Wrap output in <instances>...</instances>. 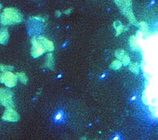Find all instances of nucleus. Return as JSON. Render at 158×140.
Listing matches in <instances>:
<instances>
[{
  "mask_svg": "<svg viewBox=\"0 0 158 140\" xmlns=\"http://www.w3.org/2000/svg\"><path fill=\"white\" fill-rule=\"evenodd\" d=\"M23 20V17L21 13L16 8H6L0 14V24L3 26L19 24Z\"/></svg>",
  "mask_w": 158,
  "mask_h": 140,
  "instance_id": "f257e3e1",
  "label": "nucleus"
},
{
  "mask_svg": "<svg viewBox=\"0 0 158 140\" xmlns=\"http://www.w3.org/2000/svg\"><path fill=\"white\" fill-rule=\"evenodd\" d=\"M114 2L119 9L120 13L127 18L129 23L134 26H138V23L132 10V0H114Z\"/></svg>",
  "mask_w": 158,
  "mask_h": 140,
  "instance_id": "f03ea898",
  "label": "nucleus"
},
{
  "mask_svg": "<svg viewBox=\"0 0 158 140\" xmlns=\"http://www.w3.org/2000/svg\"><path fill=\"white\" fill-rule=\"evenodd\" d=\"M13 92L7 88H0V105L6 108H14L15 105L13 101Z\"/></svg>",
  "mask_w": 158,
  "mask_h": 140,
  "instance_id": "7ed1b4c3",
  "label": "nucleus"
},
{
  "mask_svg": "<svg viewBox=\"0 0 158 140\" xmlns=\"http://www.w3.org/2000/svg\"><path fill=\"white\" fill-rule=\"evenodd\" d=\"M17 77L11 72H0V83L5 84L8 88L15 86L17 82Z\"/></svg>",
  "mask_w": 158,
  "mask_h": 140,
  "instance_id": "20e7f679",
  "label": "nucleus"
},
{
  "mask_svg": "<svg viewBox=\"0 0 158 140\" xmlns=\"http://www.w3.org/2000/svg\"><path fill=\"white\" fill-rule=\"evenodd\" d=\"M32 47L31 50V54L33 58H38L43 55L46 51L45 49L40 45L38 41L36 40V37H33L31 39Z\"/></svg>",
  "mask_w": 158,
  "mask_h": 140,
  "instance_id": "39448f33",
  "label": "nucleus"
},
{
  "mask_svg": "<svg viewBox=\"0 0 158 140\" xmlns=\"http://www.w3.org/2000/svg\"><path fill=\"white\" fill-rule=\"evenodd\" d=\"M2 120L6 122H16L19 120V115L14 108H6L2 116Z\"/></svg>",
  "mask_w": 158,
  "mask_h": 140,
  "instance_id": "423d86ee",
  "label": "nucleus"
},
{
  "mask_svg": "<svg viewBox=\"0 0 158 140\" xmlns=\"http://www.w3.org/2000/svg\"><path fill=\"white\" fill-rule=\"evenodd\" d=\"M36 40L38 41L40 45L45 49L46 51H48V52H52L54 50V46L52 41L46 38L44 36H39L36 37Z\"/></svg>",
  "mask_w": 158,
  "mask_h": 140,
  "instance_id": "0eeeda50",
  "label": "nucleus"
},
{
  "mask_svg": "<svg viewBox=\"0 0 158 140\" xmlns=\"http://www.w3.org/2000/svg\"><path fill=\"white\" fill-rule=\"evenodd\" d=\"M9 32L6 27L0 28V44L6 45L9 40Z\"/></svg>",
  "mask_w": 158,
  "mask_h": 140,
  "instance_id": "6e6552de",
  "label": "nucleus"
},
{
  "mask_svg": "<svg viewBox=\"0 0 158 140\" xmlns=\"http://www.w3.org/2000/svg\"><path fill=\"white\" fill-rule=\"evenodd\" d=\"M114 28L116 30V36H118L124 31H127L128 29V27H126L122 24V23L119 21H116L113 23Z\"/></svg>",
  "mask_w": 158,
  "mask_h": 140,
  "instance_id": "1a4fd4ad",
  "label": "nucleus"
},
{
  "mask_svg": "<svg viewBox=\"0 0 158 140\" xmlns=\"http://www.w3.org/2000/svg\"><path fill=\"white\" fill-rule=\"evenodd\" d=\"M44 67L50 70H53L54 67V60L52 53H48L46 56Z\"/></svg>",
  "mask_w": 158,
  "mask_h": 140,
  "instance_id": "9d476101",
  "label": "nucleus"
},
{
  "mask_svg": "<svg viewBox=\"0 0 158 140\" xmlns=\"http://www.w3.org/2000/svg\"><path fill=\"white\" fill-rule=\"evenodd\" d=\"M129 70L132 73L138 74L140 71V67H139V64L137 63H133L129 64Z\"/></svg>",
  "mask_w": 158,
  "mask_h": 140,
  "instance_id": "9b49d317",
  "label": "nucleus"
},
{
  "mask_svg": "<svg viewBox=\"0 0 158 140\" xmlns=\"http://www.w3.org/2000/svg\"><path fill=\"white\" fill-rule=\"evenodd\" d=\"M16 75L17 77V78L19 79V81L22 84H23V85H26L28 82V78L25 74V73L17 72L16 74Z\"/></svg>",
  "mask_w": 158,
  "mask_h": 140,
  "instance_id": "f8f14e48",
  "label": "nucleus"
},
{
  "mask_svg": "<svg viewBox=\"0 0 158 140\" xmlns=\"http://www.w3.org/2000/svg\"><path fill=\"white\" fill-rule=\"evenodd\" d=\"M122 63L119 60H116L110 64V68L113 70H118L122 67Z\"/></svg>",
  "mask_w": 158,
  "mask_h": 140,
  "instance_id": "ddd939ff",
  "label": "nucleus"
},
{
  "mask_svg": "<svg viewBox=\"0 0 158 140\" xmlns=\"http://www.w3.org/2000/svg\"><path fill=\"white\" fill-rule=\"evenodd\" d=\"M13 70V67L12 66L0 64V72H11Z\"/></svg>",
  "mask_w": 158,
  "mask_h": 140,
  "instance_id": "4468645a",
  "label": "nucleus"
},
{
  "mask_svg": "<svg viewBox=\"0 0 158 140\" xmlns=\"http://www.w3.org/2000/svg\"><path fill=\"white\" fill-rule=\"evenodd\" d=\"M114 55H115V57L120 61V60H121L123 58L124 56L126 55V52H125V50L123 49H118L116 50Z\"/></svg>",
  "mask_w": 158,
  "mask_h": 140,
  "instance_id": "2eb2a0df",
  "label": "nucleus"
},
{
  "mask_svg": "<svg viewBox=\"0 0 158 140\" xmlns=\"http://www.w3.org/2000/svg\"><path fill=\"white\" fill-rule=\"evenodd\" d=\"M129 44L130 46H131L132 49H136L137 45H136V37L135 36H131L130 37L129 39Z\"/></svg>",
  "mask_w": 158,
  "mask_h": 140,
  "instance_id": "dca6fc26",
  "label": "nucleus"
},
{
  "mask_svg": "<svg viewBox=\"0 0 158 140\" xmlns=\"http://www.w3.org/2000/svg\"><path fill=\"white\" fill-rule=\"evenodd\" d=\"M120 62L122 63L124 66H127V65L131 63V59H130L128 55L126 53V55L124 56L123 58L120 60Z\"/></svg>",
  "mask_w": 158,
  "mask_h": 140,
  "instance_id": "f3484780",
  "label": "nucleus"
},
{
  "mask_svg": "<svg viewBox=\"0 0 158 140\" xmlns=\"http://www.w3.org/2000/svg\"><path fill=\"white\" fill-rule=\"evenodd\" d=\"M138 26H139V27H140V29H141V31H143V32H146L148 31V29L147 23H145V22L139 23Z\"/></svg>",
  "mask_w": 158,
  "mask_h": 140,
  "instance_id": "a211bd4d",
  "label": "nucleus"
},
{
  "mask_svg": "<svg viewBox=\"0 0 158 140\" xmlns=\"http://www.w3.org/2000/svg\"><path fill=\"white\" fill-rule=\"evenodd\" d=\"M63 117H64V113L62 112H59L57 113L54 119L56 122H60V121L63 119Z\"/></svg>",
  "mask_w": 158,
  "mask_h": 140,
  "instance_id": "6ab92c4d",
  "label": "nucleus"
},
{
  "mask_svg": "<svg viewBox=\"0 0 158 140\" xmlns=\"http://www.w3.org/2000/svg\"><path fill=\"white\" fill-rule=\"evenodd\" d=\"M32 19H33V20H38V21H45V20L44 18H43V17H32Z\"/></svg>",
  "mask_w": 158,
  "mask_h": 140,
  "instance_id": "aec40b11",
  "label": "nucleus"
},
{
  "mask_svg": "<svg viewBox=\"0 0 158 140\" xmlns=\"http://www.w3.org/2000/svg\"><path fill=\"white\" fill-rule=\"evenodd\" d=\"M72 10H73L72 8H69V9H67V10L65 11L64 12V13L66 14V15H69V14H70L72 12Z\"/></svg>",
  "mask_w": 158,
  "mask_h": 140,
  "instance_id": "412c9836",
  "label": "nucleus"
},
{
  "mask_svg": "<svg viewBox=\"0 0 158 140\" xmlns=\"http://www.w3.org/2000/svg\"><path fill=\"white\" fill-rule=\"evenodd\" d=\"M55 15H56V17H59L61 16L62 13H61V11H56V13H55Z\"/></svg>",
  "mask_w": 158,
  "mask_h": 140,
  "instance_id": "4be33fe9",
  "label": "nucleus"
},
{
  "mask_svg": "<svg viewBox=\"0 0 158 140\" xmlns=\"http://www.w3.org/2000/svg\"><path fill=\"white\" fill-rule=\"evenodd\" d=\"M120 138L119 136H116L113 139V140H120Z\"/></svg>",
  "mask_w": 158,
  "mask_h": 140,
  "instance_id": "5701e85b",
  "label": "nucleus"
},
{
  "mask_svg": "<svg viewBox=\"0 0 158 140\" xmlns=\"http://www.w3.org/2000/svg\"><path fill=\"white\" fill-rule=\"evenodd\" d=\"M2 9V5L0 3V10H1V9Z\"/></svg>",
  "mask_w": 158,
  "mask_h": 140,
  "instance_id": "b1692460",
  "label": "nucleus"
},
{
  "mask_svg": "<svg viewBox=\"0 0 158 140\" xmlns=\"http://www.w3.org/2000/svg\"><path fill=\"white\" fill-rule=\"evenodd\" d=\"M81 140H87V139L85 138H81Z\"/></svg>",
  "mask_w": 158,
  "mask_h": 140,
  "instance_id": "393cba45",
  "label": "nucleus"
}]
</instances>
